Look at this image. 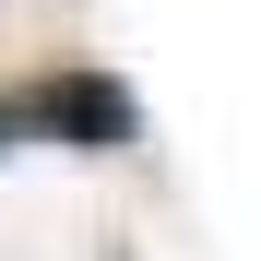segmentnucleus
<instances>
[{"mask_svg":"<svg viewBox=\"0 0 261 261\" xmlns=\"http://www.w3.org/2000/svg\"><path fill=\"white\" fill-rule=\"evenodd\" d=\"M0 143H60V154H130L143 143V107L107 60H48L0 95Z\"/></svg>","mask_w":261,"mask_h":261,"instance_id":"nucleus-1","label":"nucleus"}]
</instances>
